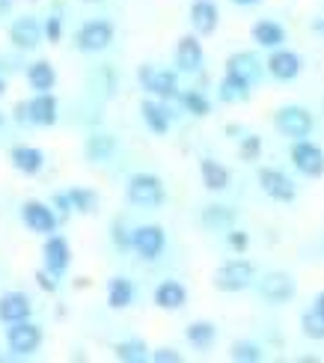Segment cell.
I'll return each mask as SVG.
<instances>
[{
	"label": "cell",
	"instance_id": "cell-1",
	"mask_svg": "<svg viewBox=\"0 0 324 363\" xmlns=\"http://www.w3.org/2000/svg\"><path fill=\"white\" fill-rule=\"evenodd\" d=\"M274 125L289 140H306L313 134L315 119L306 108H301V104H283V108L274 113Z\"/></svg>",
	"mask_w": 324,
	"mask_h": 363
},
{
	"label": "cell",
	"instance_id": "cell-2",
	"mask_svg": "<svg viewBox=\"0 0 324 363\" xmlns=\"http://www.w3.org/2000/svg\"><path fill=\"white\" fill-rule=\"evenodd\" d=\"M128 200L140 208H161L167 200L164 182L152 173H134L128 179Z\"/></svg>",
	"mask_w": 324,
	"mask_h": 363
},
{
	"label": "cell",
	"instance_id": "cell-3",
	"mask_svg": "<svg viewBox=\"0 0 324 363\" xmlns=\"http://www.w3.org/2000/svg\"><path fill=\"white\" fill-rule=\"evenodd\" d=\"M256 268L247 259H229L214 271V289L218 292H244L247 286H253Z\"/></svg>",
	"mask_w": 324,
	"mask_h": 363
},
{
	"label": "cell",
	"instance_id": "cell-4",
	"mask_svg": "<svg viewBox=\"0 0 324 363\" xmlns=\"http://www.w3.org/2000/svg\"><path fill=\"white\" fill-rule=\"evenodd\" d=\"M137 81H140V86L146 93L158 96V99H176L179 96V78H176V72H169V69L146 63V66L137 69Z\"/></svg>",
	"mask_w": 324,
	"mask_h": 363
},
{
	"label": "cell",
	"instance_id": "cell-5",
	"mask_svg": "<svg viewBox=\"0 0 324 363\" xmlns=\"http://www.w3.org/2000/svg\"><path fill=\"white\" fill-rule=\"evenodd\" d=\"M295 292H298V283L289 271H268V274L259 280V295L274 307L289 304V301L295 298Z\"/></svg>",
	"mask_w": 324,
	"mask_h": 363
},
{
	"label": "cell",
	"instance_id": "cell-6",
	"mask_svg": "<svg viewBox=\"0 0 324 363\" xmlns=\"http://www.w3.org/2000/svg\"><path fill=\"white\" fill-rule=\"evenodd\" d=\"M6 342H9V352L15 357H30L39 345H42V328L33 325V322H15L6 334Z\"/></svg>",
	"mask_w": 324,
	"mask_h": 363
},
{
	"label": "cell",
	"instance_id": "cell-7",
	"mask_svg": "<svg viewBox=\"0 0 324 363\" xmlns=\"http://www.w3.org/2000/svg\"><path fill=\"white\" fill-rule=\"evenodd\" d=\"M164 247H167V233L158 223H146V226H137L134 230V250L140 259L155 262L164 253Z\"/></svg>",
	"mask_w": 324,
	"mask_h": 363
},
{
	"label": "cell",
	"instance_id": "cell-8",
	"mask_svg": "<svg viewBox=\"0 0 324 363\" xmlns=\"http://www.w3.org/2000/svg\"><path fill=\"white\" fill-rule=\"evenodd\" d=\"M111 42H113V24L104 21V18L86 21L78 33V48L84 54H99L104 48H111Z\"/></svg>",
	"mask_w": 324,
	"mask_h": 363
},
{
	"label": "cell",
	"instance_id": "cell-9",
	"mask_svg": "<svg viewBox=\"0 0 324 363\" xmlns=\"http://www.w3.org/2000/svg\"><path fill=\"white\" fill-rule=\"evenodd\" d=\"M291 164L310 179L324 176V152H321V146L310 140H295V146H291Z\"/></svg>",
	"mask_w": 324,
	"mask_h": 363
},
{
	"label": "cell",
	"instance_id": "cell-10",
	"mask_svg": "<svg viewBox=\"0 0 324 363\" xmlns=\"http://www.w3.org/2000/svg\"><path fill=\"white\" fill-rule=\"evenodd\" d=\"M259 185H262V191H265L271 200H276V203H291V200L298 196L295 182H291L283 170H274V167H262V170H259Z\"/></svg>",
	"mask_w": 324,
	"mask_h": 363
},
{
	"label": "cell",
	"instance_id": "cell-11",
	"mask_svg": "<svg viewBox=\"0 0 324 363\" xmlns=\"http://www.w3.org/2000/svg\"><path fill=\"white\" fill-rule=\"evenodd\" d=\"M21 220L33 233H42V235H51L57 230V215L51 211V206L36 203V200H30V203L21 206Z\"/></svg>",
	"mask_w": 324,
	"mask_h": 363
},
{
	"label": "cell",
	"instance_id": "cell-12",
	"mask_svg": "<svg viewBox=\"0 0 324 363\" xmlns=\"http://www.w3.org/2000/svg\"><path fill=\"white\" fill-rule=\"evenodd\" d=\"M268 72H271V78L276 81H295L303 63H301V57L295 51H286V48H274V54L268 57Z\"/></svg>",
	"mask_w": 324,
	"mask_h": 363
},
{
	"label": "cell",
	"instance_id": "cell-13",
	"mask_svg": "<svg viewBox=\"0 0 324 363\" xmlns=\"http://www.w3.org/2000/svg\"><path fill=\"white\" fill-rule=\"evenodd\" d=\"M42 256H45V268H48L54 277H63L66 268H69V259H72L69 241H66L63 235H51L48 241H45Z\"/></svg>",
	"mask_w": 324,
	"mask_h": 363
},
{
	"label": "cell",
	"instance_id": "cell-14",
	"mask_svg": "<svg viewBox=\"0 0 324 363\" xmlns=\"http://www.w3.org/2000/svg\"><path fill=\"white\" fill-rule=\"evenodd\" d=\"M203 60H206V54H203V42H199L196 36H181L179 39V45H176V66H179V72H199L203 69Z\"/></svg>",
	"mask_w": 324,
	"mask_h": 363
},
{
	"label": "cell",
	"instance_id": "cell-15",
	"mask_svg": "<svg viewBox=\"0 0 324 363\" xmlns=\"http://www.w3.org/2000/svg\"><path fill=\"white\" fill-rule=\"evenodd\" d=\"M9 39L15 42V48H36L42 42V27L33 15H21L15 18L12 27H9Z\"/></svg>",
	"mask_w": 324,
	"mask_h": 363
},
{
	"label": "cell",
	"instance_id": "cell-16",
	"mask_svg": "<svg viewBox=\"0 0 324 363\" xmlns=\"http://www.w3.org/2000/svg\"><path fill=\"white\" fill-rule=\"evenodd\" d=\"M218 21H220V12H218V6H214L211 0H194V6H191V27H194V33L211 36L214 30H218Z\"/></svg>",
	"mask_w": 324,
	"mask_h": 363
},
{
	"label": "cell",
	"instance_id": "cell-17",
	"mask_svg": "<svg viewBox=\"0 0 324 363\" xmlns=\"http://www.w3.org/2000/svg\"><path fill=\"white\" fill-rule=\"evenodd\" d=\"M30 313H33V304H30V298L24 292H6L0 298V322H6V325L24 322L30 319Z\"/></svg>",
	"mask_w": 324,
	"mask_h": 363
},
{
	"label": "cell",
	"instance_id": "cell-18",
	"mask_svg": "<svg viewBox=\"0 0 324 363\" xmlns=\"http://www.w3.org/2000/svg\"><path fill=\"white\" fill-rule=\"evenodd\" d=\"M27 119L33 125H54L57 123V99L51 93H36L27 104Z\"/></svg>",
	"mask_w": 324,
	"mask_h": 363
},
{
	"label": "cell",
	"instance_id": "cell-19",
	"mask_svg": "<svg viewBox=\"0 0 324 363\" xmlns=\"http://www.w3.org/2000/svg\"><path fill=\"white\" fill-rule=\"evenodd\" d=\"M188 304V289L179 280H164L155 289V307L161 310H181Z\"/></svg>",
	"mask_w": 324,
	"mask_h": 363
},
{
	"label": "cell",
	"instance_id": "cell-20",
	"mask_svg": "<svg viewBox=\"0 0 324 363\" xmlns=\"http://www.w3.org/2000/svg\"><path fill=\"white\" fill-rule=\"evenodd\" d=\"M226 74H238V78L256 84L259 74H262V63L256 54H247V51H238L226 60Z\"/></svg>",
	"mask_w": 324,
	"mask_h": 363
},
{
	"label": "cell",
	"instance_id": "cell-21",
	"mask_svg": "<svg viewBox=\"0 0 324 363\" xmlns=\"http://www.w3.org/2000/svg\"><path fill=\"white\" fill-rule=\"evenodd\" d=\"M250 33H253V42L259 45V48H280V45L286 42L283 24H276V21H271V18L256 21Z\"/></svg>",
	"mask_w": 324,
	"mask_h": 363
},
{
	"label": "cell",
	"instance_id": "cell-22",
	"mask_svg": "<svg viewBox=\"0 0 324 363\" xmlns=\"http://www.w3.org/2000/svg\"><path fill=\"white\" fill-rule=\"evenodd\" d=\"M9 161H12V167L18 170V173L36 176V173L42 170V164H45V155L39 152L36 146H15L12 155H9Z\"/></svg>",
	"mask_w": 324,
	"mask_h": 363
},
{
	"label": "cell",
	"instance_id": "cell-23",
	"mask_svg": "<svg viewBox=\"0 0 324 363\" xmlns=\"http://www.w3.org/2000/svg\"><path fill=\"white\" fill-rule=\"evenodd\" d=\"M131 304H134V283L128 277H111V283H107V307L125 310Z\"/></svg>",
	"mask_w": 324,
	"mask_h": 363
},
{
	"label": "cell",
	"instance_id": "cell-24",
	"mask_svg": "<svg viewBox=\"0 0 324 363\" xmlns=\"http://www.w3.org/2000/svg\"><path fill=\"white\" fill-rule=\"evenodd\" d=\"M199 176H203V185L208 191H226L229 188V170L220 161L214 158H203L199 161Z\"/></svg>",
	"mask_w": 324,
	"mask_h": 363
},
{
	"label": "cell",
	"instance_id": "cell-25",
	"mask_svg": "<svg viewBox=\"0 0 324 363\" xmlns=\"http://www.w3.org/2000/svg\"><path fill=\"white\" fill-rule=\"evenodd\" d=\"M250 81H244V78H238V74H226V78L220 81V86H218V96H220V101H226V104H241V101H247L250 99Z\"/></svg>",
	"mask_w": 324,
	"mask_h": 363
},
{
	"label": "cell",
	"instance_id": "cell-26",
	"mask_svg": "<svg viewBox=\"0 0 324 363\" xmlns=\"http://www.w3.org/2000/svg\"><path fill=\"white\" fill-rule=\"evenodd\" d=\"M140 113H143V123L152 134H167L169 131V111L164 108L161 101H143L140 104Z\"/></svg>",
	"mask_w": 324,
	"mask_h": 363
},
{
	"label": "cell",
	"instance_id": "cell-27",
	"mask_svg": "<svg viewBox=\"0 0 324 363\" xmlns=\"http://www.w3.org/2000/svg\"><path fill=\"white\" fill-rule=\"evenodd\" d=\"M184 340H188L196 352H208L214 345V340H218V328L211 322H191L184 328Z\"/></svg>",
	"mask_w": 324,
	"mask_h": 363
},
{
	"label": "cell",
	"instance_id": "cell-28",
	"mask_svg": "<svg viewBox=\"0 0 324 363\" xmlns=\"http://www.w3.org/2000/svg\"><path fill=\"white\" fill-rule=\"evenodd\" d=\"M27 81L33 89H39V93H51L54 84H57V72H54V66L48 63V60H39V63L30 66Z\"/></svg>",
	"mask_w": 324,
	"mask_h": 363
},
{
	"label": "cell",
	"instance_id": "cell-29",
	"mask_svg": "<svg viewBox=\"0 0 324 363\" xmlns=\"http://www.w3.org/2000/svg\"><path fill=\"white\" fill-rule=\"evenodd\" d=\"M203 223L208 226V230H233L235 211L229 206H206L203 208Z\"/></svg>",
	"mask_w": 324,
	"mask_h": 363
},
{
	"label": "cell",
	"instance_id": "cell-30",
	"mask_svg": "<svg viewBox=\"0 0 324 363\" xmlns=\"http://www.w3.org/2000/svg\"><path fill=\"white\" fill-rule=\"evenodd\" d=\"M113 354H116V360H122V363H146V360L152 357L149 349H146V342H140V340L116 342V345H113Z\"/></svg>",
	"mask_w": 324,
	"mask_h": 363
},
{
	"label": "cell",
	"instance_id": "cell-31",
	"mask_svg": "<svg viewBox=\"0 0 324 363\" xmlns=\"http://www.w3.org/2000/svg\"><path fill=\"white\" fill-rule=\"evenodd\" d=\"M113 149H116V143H113L111 134H92V138L86 140L89 161H107V158L113 155Z\"/></svg>",
	"mask_w": 324,
	"mask_h": 363
},
{
	"label": "cell",
	"instance_id": "cell-32",
	"mask_svg": "<svg viewBox=\"0 0 324 363\" xmlns=\"http://www.w3.org/2000/svg\"><path fill=\"white\" fill-rule=\"evenodd\" d=\"M69 203L74 211H81V215H92L99 206V196L96 191H89V188H72L69 191Z\"/></svg>",
	"mask_w": 324,
	"mask_h": 363
},
{
	"label": "cell",
	"instance_id": "cell-33",
	"mask_svg": "<svg viewBox=\"0 0 324 363\" xmlns=\"http://www.w3.org/2000/svg\"><path fill=\"white\" fill-rule=\"evenodd\" d=\"M301 330L306 340H324V315L313 307L301 315Z\"/></svg>",
	"mask_w": 324,
	"mask_h": 363
},
{
	"label": "cell",
	"instance_id": "cell-34",
	"mask_svg": "<svg viewBox=\"0 0 324 363\" xmlns=\"http://www.w3.org/2000/svg\"><path fill=\"white\" fill-rule=\"evenodd\" d=\"M229 357H233L235 363H259L262 357V349L256 342H247V340H238V342H233V349H229Z\"/></svg>",
	"mask_w": 324,
	"mask_h": 363
},
{
	"label": "cell",
	"instance_id": "cell-35",
	"mask_svg": "<svg viewBox=\"0 0 324 363\" xmlns=\"http://www.w3.org/2000/svg\"><path fill=\"white\" fill-rule=\"evenodd\" d=\"M181 104H184V111L194 113V116H208L211 113V104L208 99L199 93V89H188V93H181Z\"/></svg>",
	"mask_w": 324,
	"mask_h": 363
},
{
	"label": "cell",
	"instance_id": "cell-36",
	"mask_svg": "<svg viewBox=\"0 0 324 363\" xmlns=\"http://www.w3.org/2000/svg\"><path fill=\"white\" fill-rule=\"evenodd\" d=\"M259 155H262V138L259 134H244L241 146H238V158L253 164V161H259Z\"/></svg>",
	"mask_w": 324,
	"mask_h": 363
},
{
	"label": "cell",
	"instance_id": "cell-37",
	"mask_svg": "<svg viewBox=\"0 0 324 363\" xmlns=\"http://www.w3.org/2000/svg\"><path fill=\"white\" fill-rule=\"evenodd\" d=\"M226 241H229V247H233L235 253H244L247 247H250V235H247L244 230H229Z\"/></svg>",
	"mask_w": 324,
	"mask_h": 363
},
{
	"label": "cell",
	"instance_id": "cell-38",
	"mask_svg": "<svg viewBox=\"0 0 324 363\" xmlns=\"http://www.w3.org/2000/svg\"><path fill=\"white\" fill-rule=\"evenodd\" d=\"M113 245L119 247V250H128V247H134V233L128 235V230L122 223H113Z\"/></svg>",
	"mask_w": 324,
	"mask_h": 363
},
{
	"label": "cell",
	"instance_id": "cell-39",
	"mask_svg": "<svg viewBox=\"0 0 324 363\" xmlns=\"http://www.w3.org/2000/svg\"><path fill=\"white\" fill-rule=\"evenodd\" d=\"M152 360H155V363H179L181 354H179L176 349H167V345H164V349H155V352H152Z\"/></svg>",
	"mask_w": 324,
	"mask_h": 363
},
{
	"label": "cell",
	"instance_id": "cell-40",
	"mask_svg": "<svg viewBox=\"0 0 324 363\" xmlns=\"http://www.w3.org/2000/svg\"><path fill=\"white\" fill-rule=\"evenodd\" d=\"M45 33H48L51 42H60V36H63V21H60L57 15H51L48 24H45Z\"/></svg>",
	"mask_w": 324,
	"mask_h": 363
},
{
	"label": "cell",
	"instance_id": "cell-41",
	"mask_svg": "<svg viewBox=\"0 0 324 363\" xmlns=\"http://www.w3.org/2000/svg\"><path fill=\"white\" fill-rule=\"evenodd\" d=\"M36 280H39V286H42L45 292H57V280H54V274H51L48 268H45V271H39V274H36Z\"/></svg>",
	"mask_w": 324,
	"mask_h": 363
},
{
	"label": "cell",
	"instance_id": "cell-42",
	"mask_svg": "<svg viewBox=\"0 0 324 363\" xmlns=\"http://www.w3.org/2000/svg\"><path fill=\"white\" fill-rule=\"evenodd\" d=\"M315 310L324 315V292H318V298H315Z\"/></svg>",
	"mask_w": 324,
	"mask_h": 363
},
{
	"label": "cell",
	"instance_id": "cell-43",
	"mask_svg": "<svg viewBox=\"0 0 324 363\" xmlns=\"http://www.w3.org/2000/svg\"><path fill=\"white\" fill-rule=\"evenodd\" d=\"M233 4H238V6H256L259 0H233Z\"/></svg>",
	"mask_w": 324,
	"mask_h": 363
},
{
	"label": "cell",
	"instance_id": "cell-44",
	"mask_svg": "<svg viewBox=\"0 0 324 363\" xmlns=\"http://www.w3.org/2000/svg\"><path fill=\"white\" fill-rule=\"evenodd\" d=\"M9 6H12V0H0V15L9 12Z\"/></svg>",
	"mask_w": 324,
	"mask_h": 363
},
{
	"label": "cell",
	"instance_id": "cell-45",
	"mask_svg": "<svg viewBox=\"0 0 324 363\" xmlns=\"http://www.w3.org/2000/svg\"><path fill=\"white\" fill-rule=\"evenodd\" d=\"M4 89H6V84H4V78H0V93H4Z\"/></svg>",
	"mask_w": 324,
	"mask_h": 363
},
{
	"label": "cell",
	"instance_id": "cell-46",
	"mask_svg": "<svg viewBox=\"0 0 324 363\" xmlns=\"http://www.w3.org/2000/svg\"><path fill=\"white\" fill-rule=\"evenodd\" d=\"M86 4H99V0H86Z\"/></svg>",
	"mask_w": 324,
	"mask_h": 363
},
{
	"label": "cell",
	"instance_id": "cell-47",
	"mask_svg": "<svg viewBox=\"0 0 324 363\" xmlns=\"http://www.w3.org/2000/svg\"><path fill=\"white\" fill-rule=\"evenodd\" d=\"M321 27H324V24H321Z\"/></svg>",
	"mask_w": 324,
	"mask_h": 363
}]
</instances>
